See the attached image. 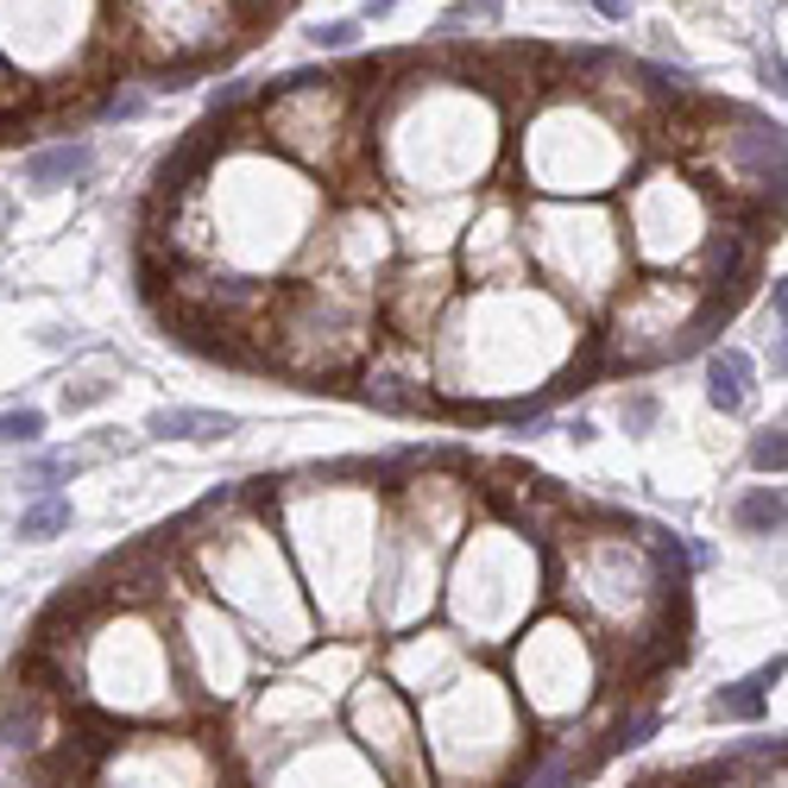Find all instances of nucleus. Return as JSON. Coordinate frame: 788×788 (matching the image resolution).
Masks as SVG:
<instances>
[{"label": "nucleus", "instance_id": "obj_16", "mask_svg": "<svg viewBox=\"0 0 788 788\" xmlns=\"http://www.w3.org/2000/svg\"><path fill=\"white\" fill-rule=\"evenodd\" d=\"M763 82H769V89H783V52L763 57Z\"/></svg>", "mask_w": 788, "mask_h": 788}, {"label": "nucleus", "instance_id": "obj_8", "mask_svg": "<svg viewBox=\"0 0 788 788\" xmlns=\"http://www.w3.org/2000/svg\"><path fill=\"white\" fill-rule=\"evenodd\" d=\"M662 416V398L650 391V385H631L625 391V404H618V423H625V435H650Z\"/></svg>", "mask_w": 788, "mask_h": 788}, {"label": "nucleus", "instance_id": "obj_4", "mask_svg": "<svg viewBox=\"0 0 788 788\" xmlns=\"http://www.w3.org/2000/svg\"><path fill=\"white\" fill-rule=\"evenodd\" d=\"M70 524H77V505H70L64 492H38V499L20 511L13 536H20V543H52V536H64Z\"/></svg>", "mask_w": 788, "mask_h": 788}, {"label": "nucleus", "instance_id": "obj_5", "mask_svg": "<svg viewBox=\"0 0 788 788\" xmlns=\"http://www.w3.org/2000/svg\"><path fill=\"white\" fill-rule=\"evenodd\" d=\"M732 524L744 536H776L783 530V486H744L732 499Z\"/></svg>", "mask_w": 788, "mask_h": 788}, {"label": "nucleus", "instance_id": "obj_7", "mask_svg": "<svg viewBox=\"0 0 788 788\" xmlns=\"http://www.w3.org/2000/svg\"><path fill=\"white\" fill-rule=\"evenodd\" d=\"M38 442H45V410L38 404L0 410V448H38Z\"/></svg>", "mask_w": 788, "mask_h": 788}, {"label": "nucleus", "instance_id": "obj_2", "mask_svg": "<svg viewBox=\"0 0 788 788\" xmlns=\"http://www.w3.org/2000/svg\"><path fill=\"white\" fill-rule=\"evenodd\" d=\"M240 423L233 416H221V410H190V404H158L152 416H146V435H158V442H221V435H233Z\"/></svg>", "mask_w": 788, "mask_h": 788}, {"label": "nucleus", "instance_id": "obj_17", "mask_svg": "<svg viewBox=\"0 0 788 788\" xmlns=\"http://www.w3.org/2000/svg\"><path fill=\"white\" fill-rule=\"evenodd\" d=\"M593 7H599L606 20H625V13H631V0H593Z\"/></svg>", "mask_w": 788, "mask_h": 788}, {"label": "nucleus", "instance_id": "obj_13", "mask_svg": "<svg viewBox=\"0 0 788 788\" xmlns=\"http://www.w3.org/2000/svg\"><path fill=\"white\" fill-rule=\"evenodd\" d=\"M107 114H114V121H133V114H146V89H114V95H107Z\"/></svg>", "mask_w": 788, "mask_h": 788}, {"label": "nucleus", "instance_id": "obj_1", "mask_svg": "<svg viewBox=\"0 0 788 788\" xmlns=\"http://www.w3.org/2000/svg\"><path fill=\"white\" fill-rule=\"evenodd\" d=\"M20 178H26L32 190H70V183H89L95 178V146H89V139H52V146L26 152Z\"/></svg>", "mask_w": 788, "mask_h": 788}, {"label": "nucleus", "instance_id": "obj_10", "mask_svg": "<svg viewBox=\"0 0 788 788\" xmlns=\"http://www.w3.org/2000/svg\"><path fill=\"white\" fill-rule=\"evenodd\" d=\"M82 473V455H32L26 460V486L32 492H57V480Z\"/></svg>", "mask_w": 788, "mask_h": 788}, {"label": "nucleus", "instance_id": "obj_12", "mask_svg": "<svg viewBox=\"0 0 788 788\" xmlns=\"http://www.w3.org/2000/svg\"><path fill=\"white\" fill-rule=\"evenodd\" d=\"M114 398V385L107 379H89L82 391H64V410H89V404H107Z\"/></svg>", "mask_w": 788, "mask_h": 788}, {"label": "nucleus", "instance_id": "obj_6", "mask_svg": "<svg viewBox=\"0 0 788 788\" xmlns=\"http://www.w3.org/2000/svg\"><path fill=\"white\" fill-rule=\"evenodd\" d=\"M707 707H712V719H763V712H769V694H763L757 682H732V687H719Z\"/></svg>", "mask_w": 788, "mask_h": 788}, {"label": "nucleus", "instance_id": "obj_18", "mask_svg": "<svg viewBox=\"0 0 788 788\" xmlns=\"http://www.w3.org/2000/svg\"><path fill=\"white\" fill-rule=\"evenodd\" d=\"M391 7H398V0H366V20H385Z\"/></svg>", "mask_w": 788, "mask_h": 788}, {"label": "nucleus", "instance_id": "obj_3", "mask_svg": "<svg viewBox=\"0 0 788 788\" xmlns=\"http://www.w3.org/2000/svg\"><path fill=\"white\" fill-rule=\"evenodd\" d=\"M707 404L738 416L751 404V354L744 347H712L707 354Z\"/></svg>", "mask_w": 788, "mask_h": 788}, {"label": "nucleus", "instance_id": "obj_11", "mask_svg": "<svg viewBox=\"0 0 788 788\" xmlns=\"http://www.w3.org/2000/svg\"><path fill=\"white\" fill-rule=\"evenodd\" d=\"M309 38H316V52H354L359 45V20H322Z\"/></svg>", "mask_w": 788, "mask_h": 788}, {"label": "nucleus", "instance_id": "obj_9", "mask_svg": "<svg viewBox=\"0 0 788 788\" xmlns=\"http://www.w3.org/2000/svg\"><path fill=\"white\" fill-rule=\"evenodd\" d=\"M751 467H757V473H783L788 467V430L783 423H763V430L751 435Z\"/></svg>", "mask_w": 788, "mask_h": 788}, {"label": "nucleus", "instance_id": "obj_14", "mask_svg": "<svg viewBox=\"0 0 788 788\" xmlns=\"http://www.w3.org/2000/svg\"><path fill=\"white\" fill-rule=\"evenodd\" d=\"M499 7H505V0H455L448 26H455V20H467V13H473V20H499Z\"/></svg>", "mask_w": 788, "mask_h": 788}, {"label": "nucleus", "instance_id": "obj_15", "mask_svg": "<svg viewBox=\"0 0 788 788\" xmlns=\"http://www.w3.org/2000/svg\"><path fill=\"white\" fill-rule=\"evenodd\" d=\"M240 7H247V20L259 26V20H278L284 7H297V0H240Z\"/></svg>", "mask_w": 788, "mask_h": 788}]
</instances>
